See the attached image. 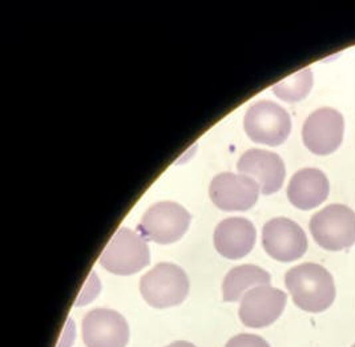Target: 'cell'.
I'll return each instance as SVG.
<instances>
[{
  "mask_svg": "<svg viewBox=\"0 0 355 347\" xmlns=\"http://www.w3.org/2000/svg\"><path fill=\"white\" fill-rule=\"evenodd\" d=\"M353 347H355V345H354V346H353Z\"/></svg>",
  "mask_w": 355,
  "mask_h": 347,
  "instance_id": "d6986e66",
  "label": "cell"
},
{
  "mask_svg": "<svg viewBox=\"0 0 355 347\" xmlns=\"http://www.w3.org/2000/svg\"><path fill=\"white\" fill-rule=\"evenodd\" d=\"M100 265L117 276H130L146 268L150 254L144 237L128 228H120L101 253Z\"/></svg>",
  "mask_w": 355,
  "mask_h": 347,
  "instance_id": "277c9868",
  "label": "cell"
},
{
  "mask_svg": "<svg viewBox=\"0 0 355 347\" xmlns=\"http://www.w3.org/2000/svg\"><path fill=\"white\" fill-rule=\"evenodd\" d=\"M166 347H196L193 344H191V342H187V341H178V342H173V344H171L169 346Z\"/></svg>",
  "mask_w": 355,
  "mask_h": 347,
  "instance_id": "ac0fdd59",
  "label": "cell"
},
{
  "mask_svg": "<svg viewBox=\"0 0 355 347\" xmlns=\"http://www.w3.org/2000/svg\"><path fill=\"white\" fill-rule=\"evenodd\" d=\"M225 347H270V345L259 335L239 334L229 339Z\"/></svg>",
  "mask_w": 355,
  "mask_h": 347,
  "instance_id": "e0dca14e",
  "label": "cell"
},
{
  "mask_svg": "<svg viewBox=\"0 0 355 347\" xmlns=\"http://www.w3.org/2000/svg\"><path fill=\"white\" fill-rule=\"evenodd\" d=\"M259 185L246 174H221L210 183L209 194L213 204L227 212H243L256 205Z\"/></svg>",
  "mask_w": 355,
  "mask_h": 347,
  "instance_id": "8fae6325",
  "label": "cell"
},
{
  "mask_svg": "<svg viewBox=\"0 0 355 347\" xmlns=\"http://www.w3.org/2000/svg\"><path fill=\"white\" fill-rule=\"evenodd\" d=\"M243 128L252 142L277 146L289 137L291 119L289 113L278 104L261 100L246 112Z\"/></svg>",
  "mask_w": 355,
  "mask_h": 347,
  "instance_id": "5b68a950",
  "label": "cell"
},
{
  "mask_svg": "<svg viewBox=\"0 0 355 347\" xmlns=\"http://www.w3.org/2000/svg\"><path fill=\"white\" fill-rule=\"evenodd\" d=\"M237 169L240 174L256 180L261 192L266 196L275 194L281 189L286 174L282 158L277 153L262 149H250L245 152L239 160Z\"/></svg>",
  "mask_w": 355,
  "mask_h": 347,
  "instance_id": "7c38bea8",
  "label": "cell"
},
{
  "mask_svg": "<svg viewBox=\"0 0 355 347\" xmlns=\"http://www.w3.org/2000/svg\"><path fill=\"white\" fill-rule=\"evenodd\" d=\"M313 72L310 68H304L289 78L273 85V92L277 97L286 103H295L304 100L313 88Z\"/></svg>",
  "mask_w": 355,
  "mask_h": 347,
  "instance_id": "2e32d148",
  "label": "cell"
},
{
  "mask_svg": "<svg viewBox=\"0 0 355 347\" xmlns=\"http://www.w3.org/2000/svg\"><path fill=\"white\" fill-rule=\"evenodd\" d=\"M330 184L322 171L306 168L291 177L288 187V198L301 210H310L321 205L327 198Z\"/></svg>",
  "mask_w": 355,
  "mask_h": 347,
  "instance_id": "5bb4252c",
  "label": "cell"
},
{
  "mask_svg": "<svg viewBox=\"0 0 355 347\" xmlns=\"http://www.w3.org/2000/svg\"><path fill=\"white\" fill-rule=\"evenodd\" d=\"M262 245L272 258L279 262H291L306 253L307 237L297 222L278 217L265 223Z\"/></svg>",
  "mask_w": 355,
  "mask_h": 347,
  "instance_id": "52a82bcc",
  "label": "cell"
},
{
  "mask_svg": "<svg viewBox=\"0 0 355 347\" xmlns=\"http://www.w3.org/2000/svg\"><path fill=\"white\" fill-rule=\"evenodd\" d=\"M83 341L87 347H125L130 326L125 318L111 309H95L83 318Z\"/></svg>",
  "mask_w": 355,
  "mask_h": 347,
  "instance_id": "ba28073f",
  "label": "cell"
},
{
  "mask_svg": "<svg viewBox=\"0 0 355 347\" xmlns=\"http://www.w3.org/2000/svg\"><path fill=\"white\" fill-rule=\"evenodd\" d=\"M191 214L176 203L162 201L150 206L139 226L141 236L162 244L176 242L189 228Z\"/></svg>",
  "mask_w": 355,
  "mask_h": 347,
  "instance_id": "8992f818",
  "label": "cell"
},
{
  "mask_svg": "<svg viewBox=\"0 0 355 347\" xmlns=\"http://www.w3.org/2000/svg\"><path fill=\"white\" fill-rule=\"evenodd\" d=\"M286 294L272 287L262 285L250 289L241 300L239 316L245 326L252 329H262L270 326L281 316L286 306Z\"/></svg>",
  "mask_w": 355,
  "mask_h": 347,
  "instance_id": "9c48e42d",
  "label": "cell"
},
{
  "mask_svg": "<svg viewBox=\"0 0 355 347\" xmlns=\"http://www.w3.org/2000/svg\"><path fill=\"white\" fill-rule=\"evenodd\" d=\"M345 120L333 108H321L313 112L302 128V139L307 149L318 156L336 152L342 144Z\"/></svg>",
  "mask_w": 355,
  "mask_h": 347,
  "instance_id": "30bf717a",
  "label": "cell"
},
{
  "mask_svg": "<svg viewBox=\"0 0 355 347\" xmlns=\"http://www.w3.org/2000/svg\"><path fill=\"white\" fill-rule=\"evenodd\" d=\"M310 232L326 251L349 249L355 244V213L342 204L326 206L311 217Z\"/></svg>",
  "mask_w": 355,
  "mask_h": 347,
  "instance_id": "3957f363",
  "label": "cell"
},
{
  "mask_svg": "<svg viewBox=\"0 0 355 347\" xmlns=\"http://www.w3.org/2000/svg\"><path fill=\"white\" fill-rule=\"evenodd\" d=\"M270 274L256 265H241L232 269L223 284V300L225 302L243 300L246 291L257 286L270 285Z\"/></svg>",
  "mask_w": 355,
  "mask_h": 347,
  "instance_id": "9a60e30c",
  "label": "cell"
},
{
  "mask_svg": "<svg viewBox=\"0 0 355 347\" xmlns=\"http://www.w3.org/2000/svg\"><path fill=\"white\" fill-rule=\"evenodd\" d=\"M256 238V228L252 222L243 217H230L217 225L214 246L223 257L240 260L252 252Z\"/></svg>",
  "mask_w": 355,
  "mask_h": 347,
  "instance_id": "4fadbf2b",
  "label": "cell"
},
{
  "mask_svg": "<svg viewBox=\"0 0 355 347\" xmlns=\"http://www.w3.org/2000/svg\"><path fill=\"white\" fill-rule=\"evenodd\" d=\"M140 291L149 306L166 309L185 301L189 293V280L178 265L162 262L141 277Z\"/></svg>",
  "mask_w": 355,
  "mask_h": 347,
  "instance_id": "7a4b0ae2",
  "label": "cell"
},
{
  "mask_svg": "<svg viewBox=\"0 0 355 347\" xmlns=\"http://www.w3.org/2000/svg\"><path fill=\"white\" fill-rule=\"evenodd\" d=\"M285 285L294 303L309 313H322L336 300V284L327 269L306 262L291 268Z\"/></svg>",
  "mask_w": 355,
  "mask_h": 347,
  "instance_id": "6da1fadb",
  "label": "cell"
}]
</instances>
